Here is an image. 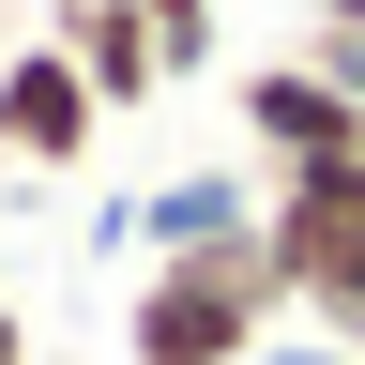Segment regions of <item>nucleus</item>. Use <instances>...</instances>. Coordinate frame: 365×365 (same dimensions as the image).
I'll list each match as a JSON object with an SVG mask.
<instances>
[{
    "label": "nucleus",
    "mask_w": 365,
    "mask_h": 365,
    "mask_svg": "<svg viewBox=\"0 0 365 365\" xmlns=\"http://www.w3.org/2000/svg\"><path fill=\"white\" fill-rule=\"evenodd\" d=\"M274 228V274H289V319L319 350H365V168H304L259 198Z\"/></svg>",
    "instance_id": "2"
},
{
    "label": "nucleus",
    "mask_w": 365,
    "mask_h": 365,
    "mask_svg": "<svg viewBox=\"0 0 365 365\" xmlns=\"http://www.w3.org/2000/svg\"><path fill=\"white\" fill-rule=\"evenodd\" d=\"M0 365H31V319H16V304H0Z\"/></svg>",
    "instance_id": "9"
},
{
    "label": "nucleus",
    "mask_w": 365,
    "mask_h": 365,
    "mask_svg": "<svg viewBox=\"0 0 365 365\" xmlns=\"http://www.w3.org/2000/svg\"><path fill=\"white\" fill-rule=\"evenodd\" d=\"M0 182H16V153H0Z\"/></svg>",
    "instance_id": "10"
},
{
    "label": "nucleus",
    "mask_w": 365,
    "mask_h": 365,
    "mask_svg": "<svg viewBox=\"0 0 365 365\" xmlns=\"http://www.w3.org/2000/svg\"><path fill=\"white\" fill-rule=\"evenodd\" d=\"M46 46L91 76V107H107V122L168 91V46H153V16H137V0H61V31H46Z\"/></svg>",
    "instance_id": "5"
},
{
    "label": "nucleus",
    "mask_w": 365,
    "mask_h": 365,
    "mask_svg": "<svg viewBox=\"0 0 365 365\" xmlns=\"http://www.w3.org/2000/svg\"><path fill=\"white\" fill-rule=\"evenodd\" d=\"M259 365H365V350H319V335H304V350H289V335H274V350H259Z\"/></svg>",
    "instance_id": "8"
},
{
    "label": "nucleus",
    "mask_w": 365,
    "mask_h": 365,
    "mask_svg": "<svg viewBox=\"0 0 365 365\" xmlns=\"http://www.w3.org/2000/svg\"><path fill=\"white\" fill-rule=\"evenodd\" d=\"M91 137H107L91 76L61 61V46H16V61H0V153H16V168H76Z\"/></svg>",
    "instance_id": "4"
},
{
    "label": "nucleus",
    "mask_w": 365,
    "mask_h": 365,
    "mask_svg": "<svg viewBox=\"0 0 365 365\" xmlns=\"http://www.w3.org/2000/svg\"><path fill=\"white\" fill-rule=\"evenodd\" d=\"M137 16H153V46H168V91L213 61V0H137Z\"/></svg>",
    "instance_id": "7"
},
{
    "label": "nucleus",
    "mask_w": 365,
    "mask_h": 365,
    "mask_svg": "<svg viewBox=\"0 0 365 365\" xmlns=\"http://www.w3.org/2000/svg\"><path fill=\"white\" fill-rule=\"evenodd\" d=\"M289 335V274H274V228H228V244H182L137 274L122 350L137 365H259Z\"/></svg>",
    "instance_id": "1"
},
{
    "label": "nucleus",
    "mask_w": 365,
    "mask_h": 365,
    "mask_svg": "<svg viewBox=\"0 0 365 365\" xmlns=\"http://www.w3.org/2000/svg\"><path fill=\"white\" fill-rule=\"evenodd\" d=\"M259 198H274L259 168H182V182H153L122 228H137L153 259H182V244H228V228H259Z\"/></svg>",
    "instance_id": "6"
},
{
    "label": "nucleus",
    "mask_w": 365,
    "mask_h": 365,
    "mask_svg": "<svg viewBox=\"0 0 365 365\" xmlns=\"http://www.w3.org/2000/svg\"><path fill=\"white\" fill-rule=\"evenodd\" d=\"M228 122H244V168H259V182H304V168H365V107H350V91L304 61V46H289V61H259L244 91H228Z\"/></svg>",
    "instance_id": "3"
}]
</instances>
